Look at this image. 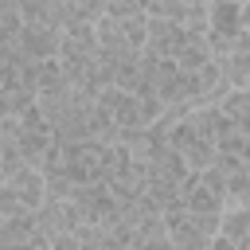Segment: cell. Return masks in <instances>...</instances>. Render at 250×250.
Wrapping results in <instances>:
<instances>
[{
	"instance_id": "cell-6",
	"label": "cell",
	"mask_w": 250,
	"mask_h": 250,
	"mask_svg": "<svg viewBox=\"0 0 250 250\" xmlns=\"http://www.w3.org/2000/svg\"><path fill=\"white\" fill-rule=\"evenodd\" d=\"M145 16L184 23V20H188V4H184V0H145Z\"/></svg>"
},
{
	"instance_id": "cell-22",
	"label": "cell",
	"mask_w": 250,
	"mask_h": 250,
	"mask_svg": "<svg viewBox=\"0 0 250 250\" xmlns=\"http://www.w3.org/2000/svg\"><path fill=\"white\" fill-rule=\"evenodd\" d=\"M234 246H238V250H250V230H246V234H242V238H238Z\"/></svg>"
},
{
	"instance_id": "cell-20",
	"label": "cell",
	"mask_w": 250,
	"mask_h": 250,
	"mask_svg": "<svg viewBox=\"0 0 250 250\" xmlns=\"http://www.w3.org/2000/svg\"><path fill=\"white\" fill-rule=\"evenodd\" d=\"M234 125H238V133L250 141V113H242V117H234Z\"/></svg>"
},
{
	"instance_id": "cell-16",
	"label": "cell",
	"mask_w": 250,
	"mask_h": 250,
	"mask_svg": "<svg viewBox=\"0 0 250 250\" xmlns=\"http://www.w3.org/2000/svg\"><path fill=\"white\" fill-rule=\"evenodd\" d=\"M141 102V117H145V125H152L160 113H164V102L156 98V94H148V98H137Z\"/></svg>"
},
{
	"instance_id": "cell-7",
	"label": "cell",
	"mask_w": 250,
	"mask_h": 250,
	"mask_svg": "<svg viewBox=\"0 0 250 250\" xmlns=\"http://www.w3.org/2000/svg\"><path fill=\"white\" fill-rule=\"evenodd\" d=\"M250 230V211L246 207H234V211H223V238H230V242H238L242 234Z\"/></svg>"
},
{
	"instance_id": "cell-8",
	"label": "cell",
	"mask_w": 250,
	"mask_h": 250,
	"mask_svg": "<svg viewBox=\"0 0 250 250\" xmlns=\"http://www.w3.org/2000/svg\"><path fill=\"white\" fill-rule=\"evenodd\" d=\"M188 223L203 234V238H215L223 230V211H188Z\"/></svg>"
},
{
	"instance_id": "cell-18",
	"label": "cell",
	"mask_w": 250,
	"mask_h": 250,
	"mask_svg": "<svg viewBox=\"0 0 250 250\" xmlns=\"http://www.w3.org/2000/svg\"><path fill=\"white\" fill-rule=\"evenodd\" d=\"M47 246H51V250H78V238H74V234H51Z\"/></svg>"
},
{
	"instance_id": "cell-9",
	"label": "cell",
	"mask_w": 250,
	"mask_h": 250,
	"mask_svg": "<svg viewBox=\"0 0 250 250\" xmlns=\"http://www.w3.org/2000/svg\"><path fill=\"white\" fill-rule=\"evenodd\" d=\"M176 62H180V70H184V74H195L203 62H211V51H207V47H191V43H188V47L176 55Z\"/></svg>"
},
{
	"instance_id": "cell-21",
	"label": "cell",
	"mask_w": 250,
	"mask_h": 250,
	"mask_svg": "<svg viewBox=\"0 0 250 250\" xmlns=\"http://www.w3.org/2000/svg\"><path fill=\"white\" fill-rule=\"evenodd\" d=\"M242 27L250 31V4H242Z\"/></svg>"
},
{
	"instance_id": "cell-13",
	"label": "cell",
	"mask_w": 250,
	"mask_h": 250,
	"mask_svg": "<svg viewBox=\"0 0 250 250\" xmlns=\"http://www.w3.org/2000/svg\"><path fill=\"white\" fill-rule=\"evenodd\" d=\"M215 168L227 172V176H238V172H246L250 164H246L242 156H234V152H215Z\"/></svg>"
},
{
	"instance_id": "cell-1",
	"label": "cell",
	"mask_w": 250,
	"mask_h": 250,
	"mask_svg": "<svg viewBox=\"0 0 250 250\" xmlns=\"http://www.w3.org/2000/svg\"><path fill=\"white\" fill-rule=\"evenodd\" d=\"M16 43H20L23 55H31L35 62H43V59H59L62 31H55V27H47V23H23Z\"/></svg>"
},
{
	"instance_id": "cell-2",
	"label": "cell",
	"mask_w": 250,
	"mask_h": 250,
	"mask_svg": "<svg viewBox=\"0 0 250 250\" xmlns=\"http://www.w3.org/2000/svg\"><path fill=\"white\" fill-rule=\"evenodd\" d=\"M8 188L20 195V203H23V211H39V203L47 199V180H43V172L39 168H20L12 180H8Z\"/></svg>"
},
{
	"instance_id": "cell-12",
	"label": "cell",
	"mask_w": 250,
	"mask_h": 250,
	"mask_svg": "<svg viewBox=\"0 0 250 250\" xmlns=\"http://www.w3.org/2000/svg\"><path fill=\"white\" fill-rule=\"evenodd\" d=\"M188 211H223V203H219V195H211L203 184L188 195Z\"/></svg>"
},
{
	"instance_id": "cell-4",
	"label": "cell",
	"mask_w": 250,
	"mask_h": 250,
	"mask_svg": "<svg viewBox=\"0 0 250 250\" xmlns=\"http://www.w3.org/2000/svg\"><path fill=\"white\" fill-rule=\"evenodd\" d=\"M184 160H188V172H207L211 164H215V141H207V137H195L184 152H180Z\"/></svg>"
},
{
	"instance_id": "cell-14",
	"label": "cell",
	"mask_w": 250,
	"mask_h": 250,
	"mask_svg": "<svg viewBox=\"0 0 250 250\" xmlns=\"http://www.w3.org/2000/svg\"><path fill=\"white\" fill-rule=\"evenodd\" d=\"M203 188L211 191V195H219V203H223V195H227V172H219L215 164L203 172Z\"/></svg>"
},
{
	"instance_id": "cell-5",
	"label": "cell",
	"mask_w": 250,
	"mask_h": 250,
	"mask_svg": "<svg viewBox=\"0 0 250 250\" xmlns=\"http://www.w3.org/2000/svg\"><path fill=\"white\" fill-rule=\"evenodd\" d=\"M113 121H117V129H121V133H125V129H141V125H145L137 94H121V102H117V109H113Z\"/></svg>"
},
{
	"instance_id": "cell-23",
	"label": "cell",
	"mask_w": 250,
	"mask_h": 250,
	"mask_svg": "<svg viewBox=\"0 0 250 250\" xmlns=\"http://www.w3.org/2000/svg\"><path fill=\"white\" fill-rule=\"evenodd\" d=\"M238 156H242V160H246V164H250V141H246V145H242V152H238Z\"/></svg>"
},
{
	"instance_id": "cell-17",
	"label": "cell",
	"mask_w": 250,
	"mask_h": 250,
	"mask_svg": "<svg viewBox=\"0 0 250 250\" xmlns=\"http://www.w3.org/2000/svg\"><path fill=\"white\" fill-rule=\"evenodd\" d=\"M133 250H172V234H152V238H133Z\"/></svg>"
},
{
	"instance_id": "cell-19",
	"label": "cell",
	"mask_w": 250,
	"mask_h": 250,
	"mask_svg": "<svg viewBox=\"0 0 250 250\" xmlns=\"http://www.w3.org/2000/svg\"><path fill=\"white\" fill-rule=\"evenodd\" d=\"M207 250H238V246H234L230 238H223V234H215V238L207 242Z\"/></svg>"
},
{
	"instance_id": "cell-3",
	"label": "cell",
	"mask_w": 250,
	"mask_h": 250,
	"mask_svg": "<svg viewBox=\"0 0 250 250\" xmlns=\"http://www.w3.org/2000/svg\"><path fill=\"white\" fill-rule=\"evenodd\" d=\"M207 23H211V35L234 39V31H242V4H234V0H207Z\"/></svg>"
},
{
	"instance_id": "cell-10",
	"label": "cell",
	"mask_w": 250,
	"mask_h": 250,
	"mask_svg": "<svg viewBox=\"0 0 250 250\" xmlns=\"http://www.w3.org/2000/svg\"><path fill=\"white\" fill-rule=\"evenodd\" d=\"M105 16L109 20H133V16H145V4H137V0H105Z\"/></svg>"
},
{
	"instance_id": "cell-11",
	"label": "cell",
	"mask_w": 250,
	"mask_h": 250,
	"mask_svg": "<svg viewBox=\"0 0 250 250\" xmlns=\"http://www.w3.org/2000/svg\"><path fill=\"white\" fill-rule=\"evenodd\" d=\"M227 117H242V113H250V90H230L227 98H223V105H219Z\"/></svg>"
},
{
	"instance_id": "cell-15",
	"label": "cell",
	"mask_w": 250,
	"mask_h": 250,
	"mask_svg": "<svg viewBox=\"0 0 250 250\" xmlns=\"http://www.w3.org/2000/svg\"><path fill=\"white\" fill-rule=\"evenodd\" d=\"M152 234H168L164 227V215H145L141 227H137V238H152Z\"/></svg>"
}]
</instances>
